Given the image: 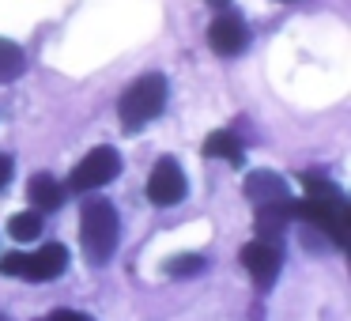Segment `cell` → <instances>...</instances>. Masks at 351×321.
Returning a JSON list of instances; mask_svg holds the SVG:
<instances>
[{"instance_id": "obj_5", "label": "cell", "mask_w": 351, "mask_h": 321, "mask_svg": "<svg viewBox=\"0 0 351 321\" xmlns=\"http://www.w3.org/2000/svg\"><path fill=\"white\" fill-rule=\"evenodd\" d=\"M185 189H189V182H185L182 167H178L174 159H159L152 170V178H147V200L159 208H170L178 204V200L185 197Z\"/></svg>"}, {"instance_id": "obj_18", "label": "cell", "mask_w": 351, "mask_h": 321, "mask_svg": "<svg viewBox=\"0 0 351 321\" xmlns=\"http://www.w3.org/2000/svg\"><path fill=\"white\" fill-rule=\"evenodd\" d=\"M0 321H8V318H0Z\"/></svg>"}, {"instance_id": "obj_6", "label": "cell", "mask_w": 351, "mask_h": 321, "mask_svg": "<svg viewBox=\"0 0 351 321\" xmlns=\"http://www.w3.org/2000/svg\"><path fill=\"white\" fill-rule=\"evenodd\" d=\"M242 265H245V272L257 280V287H272L276 276H280V250H276V242H268V238H253L242 250Z\"/></svg>"}, {"instance_id": "obj_13", "label": "cell", "mask_w": 351, "mask_h": 321, "mask_svg": "<svg viewBox=\"0 0 351 321\" xmlns=\"http://www.w3.org/2000/svg\"><path fill=\"white\" fill-rule=\"evenodd\" d=\"M38 230H42V219H38V212L12 215V223H8V235L16 238V242H31V238H38Z\"/></svg>"}, {"instance_id": "obj_12", "label": "cell", "mask_w": 351, "mask_h": 321, "mask_svg": "<svg viewBox=\"0 0 351 321\" xmlns=\"http://www.w3.org/2000/svg\"><path fill=\"white\" fill-rule=\"evenodd\" d=\"M204 155H208V159L242 163V147H238V140L230 136V132H215V136H208V144H204Z\"/></svg>"}, {"instance_id": "obj_7", "label": "cell", "mask_w": 351, "mask_h": 321, "mask_svg": "<svg viewBox=\"0 0 351 321\" xmlns=\"http://www.w3.org/2000/svg\"><path fill=\"white\" fill-rule=\"evenodd\" d=\"M69 268V250L64 246H57V242H49V246H42L38 253H27V261H23V276L27 280H57V276Z\"/></svg>"}, {"instance_id": "obj_2", "label": "cell", "mask_w": 351, "mask_h": 321, "mask_svg": "<svg viewBox=\"0 0 351 321\" xmlns=\"http://www.w3.org/2000/svg\"><path fill=\"white\" fill-rule=\"evenodd\" d=\"M162 106H167V80L162 76H140L136 84L121 95L117 114H121L125 129L136 132V129H144L147 121H155V117L162 114Z\"/></svg>"}, {"instance_id": "obj_3", "label": "cell", "mask_w": 351, "mask_h": 321, "mask_svg": "<svg viewBox=\"0 0 351 321\" xmlns=\"http://www.w3.org/2000/svg\"><path fill=\"white\" fill-rule=\"evenodd\" d=\"M117 212L110 200H87L84 204V250L91 265H106L117 250Z\"/></svg>"}, {"instance_id": "obj_1", "label": "cell", "mask_w": 351, "mask_h": 321, "mask_svg": "<svg viewBox=\"0 0 351 321\" xmlns=\"http://www.w3.org/2000/svg\"><path fill=\"white\" fill-rule=\"evenodd\" d=\"M306 185V200L295 208L302 219H310L313 227L328 230V238H332L336 246L348 242V227H351V208L348 200H343V193L336 189V185L321 182V178H302Z\"/></svg>"}, {"instance_id": "obj_11", "label": "cell", "mask_w": 351, "mask_h": 321, "mask_svg": "<svg viewBox=\"0 0 351 321\" xmlns=\"http://www.w3.org/2000/svg\"><path fill=\"white\" fill-rule=\"evenodd\" d=\"M23 49L16 46V42L8 38H0V84H12V80L23 72Z\"/></svg>"}, {"instance_id": "obj_14", "label": "cell", "mask_w": 351, "mask_h": 321, "mask_svg": "<svg viewBox=\"0 0 351 321\" xmlns=\"http://www.w3.org/2000/svg\"><path fill=\"white\" fill-rule=\"evenodd\" d=\"M197 268H204V257H178L174 265H170V272H174V276H189V272H197Z\"/></svg>"}, {"instance_id": "obj_16", "label": "cell", "mask_w": 351, "mask_h": 321, "mask_svg": "<svg viewBox=\"0 0 351 321\" xmlns=\"http://www.w3.org/2000/svg\"><path fill=\"white\" fill-rule=\"evenodd\" d=\"M8 182H12V159L8 155H0V189H4Z\"/></svg>"}, {"instance_id": "obj_17", "label": "cell", "mask_w": 351, "mask_h": 321, "mask_svg": "<svg viewBox=\"0 0 351 321\" xmlns=\"http://www.w3.org/2000/svg\"><path fill=\"white\" fill-rule=\"evenodd\" d=\"M212 4H227V0H212Z\"/></svg>"}, {"instance_id": "obj_4", "label": "cell", "mask_w": 351, "mask_h": 321, "mask_svg": "<svg viewBox=\"0 0 351 321\" xmlns=\"http://www.w3.org/2000/svg\"><path fill=\"white\" fill-rule=\"evenodd\" d=\"M117 170H121V155L114 147H91V152L80 159V167L72 170V189L87 193V189H99V185L114 182Z\"/></svg>"}, {"instance_id": "obj_15", "label": "cell", "mask_w": 351, "mask_h": 321, "mask_svg": "<svg viewBox=\"0 0 351 321\" xmlns=\"http://www.w3.org/2000/svg\"><path fill=\"white\" fill-rule=\"evenodd\" d=\"M49 321H91V318H87V313H76V310H57Z\"/></svg>"}, {"instance_id": "obj_9", "label": "cell", "mask_w": 351, "mask_h": 321, "mask_svg": "<svg viewBox=\"0 0 351 321\" xmlns=\"http://www.w3.org/2000/svg\"><path fill=\"white\" fill-rule=\"evenodd\" d=\"M245 23L238 16H219V19H212V27H208V46L215 49V54H223V57H230V54H242V46H245Z\"/></svg>"}, {"instance_id": "obj_8", "label": "cell", "mask_w": 351, "mask_h": 321, "mask_svg": "<svg viewBox=\"0 0 351 321\" xmlns=\"http://www.w3.org/2000/svg\"><path fill=\"white\" fill-rule=\"evenodd\" d=\"M245 197H250L257 208H265V204H287L291 189H287V182H283L280 174H272V170H257V174L245 178Z\"/></svg>"}, {"instance_id": "obj_10", "label": "cell", "mask_w": 351, "mask_h": 321, "mask_svg": "<svg viewBox=\"0 0 351 321\" xmlns=\"http://www.w3.org/2000/svg\"><path fill=\"white\" fill-rule=\"evenodd\" d=\"M27 200H31L34 208H42V212H53V208H61L64 193L49 174H34L31 182H27Z\"/></svg>"}]
</instances>
